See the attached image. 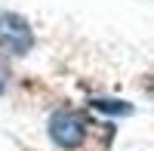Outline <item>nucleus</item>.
Wrapping results in <instances>:
<instances>
[{
    "instance_id": "obj_1",
    "label": "nucleus",
    "mask_w": 154,
    "mask_h": 151,
    "mask_svg": "<svg viewBox=\"0 0 154 151\" xmlns=\"http://www.w3.org/2000/svg\"><path fill=\"white\" fill-rule=\"evenodd\" d=\"M0 49L9 56H28L34 49V28L19 12H0Z\"/></svg>"
},
{
    "instance_id": "obj_2",
    "label": "nucleus",
    "mask_w": 154,
    "mask_h": 151,
    "mask_svg": "<svg viewBox=\"0 0 154 151\" xmlns=\"http://www.w3.org/2000/svg\"><path fill=\"white\" fill-rule=\"evenodd\" d=\"M46 133H49V139H53V145L65 148V151H74V148H80L83 139H86V120L77 114V111L62 108V111H56V114H49Z\"/></svg>"
},
{
    "instance_id": "obj_3",
    "label": "nucleus",
    "mask_w": 154,
    "mask_h": 151,
    "mask_svg": "<svg viewBox=\"0 0 154 151\" xmlns=\"http://www.w3.org/2000/svg\"><path fill=\"white\" fill-rule=\"evenodd\" d=\"M93 105L96 111H105V114H117V117H126V114H133V105L130 102H120V99H93Z\"/></svg>"
},
{
    "instance_id": "obj_4",
    "label": "nucleus",
    "mask_w": 154,
    "mask_h": 151,
    "mask_svg": "<svg viewBox=\"0 0 154 151\" xmlns=\"http://www.w3.org/2000/svg\"><path fill=\"white\" fill-rule=\"evenodd\" d=\"M6 86H9V68L3 65V62H0V93H3Z\"/></svg>"
}]
</instances>
